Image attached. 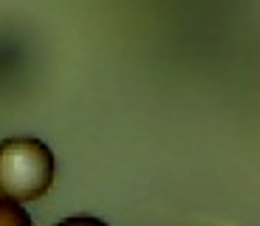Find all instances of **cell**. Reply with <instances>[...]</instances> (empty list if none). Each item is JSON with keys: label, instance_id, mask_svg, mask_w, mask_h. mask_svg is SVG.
<instances>
[{"label": "cell", "instance_id": "cell-1", "mask_svg": "<svg viewBox=\"0 0 260 226\" xmlns=\"http://www.w3.org/2000/svg\"><path fill=\"white\" fill-rule=\"evenodd\" d=\"M54 181V153L31 136H9L0 142V195L34 201Z\"/></svg>", "mask_w": 260, "mask_h": 226}, {"label": "cell", "instance_id": "cell-2", "mask_svg": "<svg viewBox=\"0 0 260 226\" xmlns=\"http://www.w3.org/2000/svg\"><path fill=\"white\" fill-rule=\"evenodd\" d=\"M28 226L31 223V218H28L23 209L17 207V204H9V201H0V226Z\"/></svg>", "mask_w": 260, "mask_h": 226}]
</instances>
